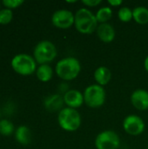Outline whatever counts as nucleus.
Masks as SVG:
<instances>
[{
    "label": "nucleus",
    "mask_w": 148,
    "mask_h": 149,
    "mask_svg": "<svg viewBox=\"0 0 148 149\" xmlns=\"http://www.w3.org/2000/svg\"><path fill=\"white\" fill-rule=\"evenodd\" d=\"M0 117H1V110H0Z\"/></svg>",
    "instance_id": "nucleus-28"
},
{
    "label": "nucleus",
    "mask_w": 148,
    "mask_h": 149,
    "mask_svg": "<svg viewBox=\"0 0 148 149\" xmlns=\"http://www.w3.org/2000/svg\"><path fill=\"white\" fill-rule=\"evenodd\" d=\"M81 115L77 109L64 107L58 113V123L66 132H75L81 126Z\"/></svg>",
    "instance_id": "nucleus-3"
},
{
    "label": "nucleus",
    "mask_w": 148,
    "mask_h": 149,
    "mask_svg": "<svg viewBox=\"0 0 148 149\" xmlns=\"http://www.w3.org/2000/svg\"><path fill=\"white\" fill-rule=\"evenodd\" d=\"M107 3L110 7H119L123 3L122 0H108Z\"/></svg>",
    "instance_id": "nucleus-24"
},
{
    "label": "nucleus",
    "mask_w": 148,
    "mask_h": 149,
    "mask_svg": "<svg viewBox=\"0 0 148 149\" xmlns=\"http://www.w3.org/2000/svg\"><path fill=\"white\" fill-rule=\"evenodd\" d=\"M96 19L99 24H105L108 23V21L113 17V9L110 6H104L99 8L96 14H95Z\"/></svg>",
    "instance_id": "nucleus-18"
},
{
    "label": "nucleus",
    "mask_w": 148,
    "mask_h": 149,
    "mask_svg": "<svg viewBox=\"0 0 148 149\" xmlns=\"http://www.w3.org/2000/svg\"><path fill=\"white\" fill-rule=\"evenodd\" d=\"M144 68H145V70L148 72V56L145 58V60H144Z\"/></svg>",
    "instance_id": "nucleus-25"
},
{
    "label": "nucleus",
    "mask_w": 148,
    "mask_h": 149,
    "mask_svg": "<svg viewBox=\"0 0 148 149\" xmlns=\"http://www.w3.org/2000/svg\"><path fill=\"white\" fill-rule=\"evenodd\" d=\"M0 10H1V3H0Z\"/></svg>",
    "instance_id": "nucleus-27"
},
{
    "label": "nucleus",
    "mask_w": 148,
    "mask_h": 149,
    "mask_svg": "<svg viewBox=\"0 0 148 149\" xmlns=\"http://www.w3.org/2000/svg\"><path fill=\"white\" fill-rule=\"evenodd\" d=\"M63 98L65 105L67 107L73 109L81 107L85 103L83 93L77 89H69L65 94H63Z\"/></svg>",
    "instance_id": "nucleus-10"
},
{
    "label": "nucleus",
    "mask_w": 148,
    "mask_h": 149,
    "mask_svg": "<svg viewBox=\"0 0 148 149\" xmlns=\"http://www.w3.org/2000/svg\"><path fill=\"white\" fill-rule=\"evenodd\" d=\"M76 2H77V1H75V0H74V1H67V3H76Z\"/></svg>",
    "instance_id": "nucleus-26"
},
{
    "label": "nucleus",
    "mask_w": 148,
    "mask_h": 149,
    "mask_svg": "<svg viewBox=\"0 0 148 149\" xmlns=\"http://www.w3.org/2000/svg\"><path fill=\"white\" fill-rule=\"evenodd\" d=\"M11 68L19 75L29 76L37 71V62L33 56L27 53L15 55L10 61Z\"/></svg>",
    "instance_id": "nucleus-4"
},
{
    "label": "nucleus",
    "mask_w": 148,
    "mask_h": 149,
    "mask_svg": "<svg viewBox=\"0 0 148 149\" xmlns=\"http://www.w3.org/2000/svg\"><path fill=\"white\" fill-rule=\"evenodd\" d=\"M13 18V12L11 10L3 8L0 10V24H8Z\"/></svg>",
    "instance_id": "nucleus-21"
},
{
    "label": "nucleus",
    "mask_w": 148,
    "mask_h": 149,
    "mask_svg": "<svg viewBox=\"0 0 148 149\" xmlns=\"http://www.w3.org/2000/svg\"><path fill=\"white\" fill-rule=\"evenodd\" d=\"M94 144L96 149H119L120 139L116 132L105 130L97 135Z\"/></svg>",
    "instance_id": "nucleus-7"
},
{
    "label": "nucleus",
    "mask_w": 148,
    "mask_h": 149,
    "mask_svg": "<svg viewBox=\"0 0 148 149\" xmlns=\"http://www.w3.org/2000/svg\"><path fill=\"white\" fill-rule=\"evenodd\" d=\"M74 26L82 34H91L96 31L99 23L93 14L87 8H80L74 14Z\"/></svg>",
    "instance_id": "nucleus-2"
},
{
    "label": "nucleus",
    "mask_w": 148,
    "mask_h": 149,
    "mask_svg": "<svg viewBox=\"0 0 148 149\" xmlns=\"http://www.w3.org/2000/svg\"><path fill=\"white\" fill-rule=\"evenodd\" d=\"M81 72V65L74 57H65L58 60L55 66V72L65 81H71L78 78Z\"/></svg>",
    "instance_id": "nucleus-1"
},
{
    "label": "nucleus",
    "mask_w": 148,
    "mask_h": 149,
    "mask_svg": "<svg viewBox=\"0 0 148 149\" xmlns=\"http://www.w3.org/2000/svg\"><path fill=\"white\" fill-rule=\"evenodd\" d=\"M101 3V0H82V3L87 7H96Z\"/></svg>",
    "instance_id": "nucleus-23"
},
{
    "label": "nucleus",
    "mask_w": 148,
    "mask_h": 149,
    "mask_svg": "<svg viewBox=\"0 0 148 149\" xmlns=\"http://www.w3.org/2000/svg\"><path fill=\"white\" fill-rule=\"evenodd\" d=\"M94 79L96 83L101 86H106L112 79V72L106 66H99L94 71Z\"/></svg>",
    "instance_id": "nucleus-14"
},
{
    "label": "nucleus",
    "mask_w": 148,
    "mask_h": 149,
    "mask_svg": "<svg viewBox=\"0 0 148 149\" xmlns=\"http://www.w3.org/2000/svg\"><path fill=\"white\" fill-rule=\"evenodd\" d=\"M58 55L56 45L50 40L38 42L33 50V58L38 65H44L52 62Z\"/></svg>",
    "instance_id": "nucleus-5"
},
{
    "label": "nucleus",
    "mask_w": 148,
    "mask_h": 149,
    "mask_svg": "<svg viewBox=\"0 0 148 149\" xmlns=\"http://www.w3.org/2000/svg\"><path fill=\"white\" fill-rule=\"evenodd\" d=\"M85 104L91 108H99L102 107L106 99V93L103 86L98 84L88 86L83 92Z\"/></svg>",
    "instance_id": "nucleus-6"
},
{
    "label": "nucleus",
    "mask_w": 148,
    "mask_h": 149,
    "mask_svg": "<svg viewBox=\"0 0 148 149\" xmlns=\"http://www.w3.org/2000/svg\"><path fill=\"white\" fill-rule=\"evenodd\" d=\"M133 20L139 24H148V9L145 6H137L133 10Z\"/></svg>",
    "instance_id": "nucleus-17"
},
{
    "label": "nucleus",
    "mask_w": 148,
    "mask_h": 149,
    "mask_svg": "<svg viewBox=\"0 0 148 149\" xmlns=\"http://www.w3.org/2000/svg\"><path fill=\"white\" fill-rule=\"evenodd\" d=\"M13 133H15L13 123L7 119L0 120V134L3 136H10Z\"/></svg>",
    "instance_id": "nucleus-19"
},
{
    "label": "nucleus",
    "mask_w": 148,
    "mask_h": 149,
    "mask_svg": "<svg viewBox=\"0 0 148 149\" xmlns=\"http://www.w3.org/2000/svg\"><path fill=\"white\" fill-rule=\"evenodd\" d=\"M146 125L142 118L136 114L127 115L123 120L124 131L132 136H138L143 134Z\"/></svg>",
    "instance_id": "nucleus-8"
},
{
    "label": "nucleus",
    "mask_w": 148,
    "mask_h": 149,
    "mask_svg": "<svg viewBox=\"0 0 148 149\" xmlns=\"http://www.w3.org/2000/svg\"><path fill=\"white\" fill-rule=\"evenodd\" d=\"M118 17L123 23H128V22L132 21L133 19V10L126 6L121 7L118 11Z\"/></svg>",
    "instance_id": "nucleus-20"
},
{
    "label": "nucleus",
    "mask_w": 148,
    "mask_h": 149,
    "mask_svg": "<svg viewBox=\"0 0 148 149\" xmlns=\"http://www.w3.org/2000/svg\"><path fill=\"white\" fill-rule=\"evenodd\" d=\"M36 76L41 82H48L53 77V69L49 64L39 65L36 71Z\"/></svg>",
    "instance_id": "nucleus-16"
},
{
    "label": "nucleus",
    "mask_w": 148,
    "mask_h": 149,
    "mask_svg": "<svg viewBox=\"0 0 148 149\" xmlns=\"http://www.w3.org/2000/svg\"><path fill=\"white\" fill-rule=\"evenodd\" d=\"M15 140L21 145L26 146L31 141V132L27 126L21 125L15 130Z\"/></svg>",
    "instance_id": "nucleus-15"
},
{
    "label": "nucleus",
    "mask_w": 148,
    "mask_h": 149,
    "mask_svg": "<svg viewBox=\"0 0 148 149\" xmlns=\"http://www.w3.org/2000/svg\"><path fill=\"white\" fill-rule=\"evenodd\" d=\"M131 103L134 108L139 111H146L148 109V91L145 89H136L131 94Z\"/></svg>",
    "instance_id": "nucleus-11"
},
{
    "label": "nucleus",
    "mask_w": 148,
    "mask_h": 149,
    "mask_svg": "<svg viewBox=\"0 0 148 149\" xmlns=\"http://www.w3.org/2000/svg\"><path fill=\"white\" fill-rule=\"evenodd\" d=\"M96 33L98 38L106 44H109L113 42L116 36V31L114 27L109 23L99 24L97 27Z\"/></svg>",
    "instance_id": "nucleus-12"
},
{
    "label": "nucleus",
    "mask_w": 148,
    "mask_h": 149,
    "mask_svg": "<svg viewBox=\"0 0 148 149\" xmlns=\"http://www.w3.org/2000/svg\"><path fill=\"white\" fill-rule=\"evenodd\" d=\"M64 98L63 95L59 93L51 94L45 98L44 101V106L45 109L50 113L60 112L64 108Z\"/></svg>",
    "instance_id": "nucleus-13"
},
{
    "label": "nucleus",
    "mask_w": 148,
    "mask_h": 149,
    "mask_svg": "<svg viewBox=\"0 0 148 149\" xmlns=\"http://www.w3.org/2000/svg\"><path fill=\"white\" fill-rule=\"evenodd\" d=\"M74 14L69 10H58L51 16L52 24L58 29L66 30L74 25Z\"/></svg>",
    "instance_id": "nucleus-9"
},
{
    "label": "nucleus",
    "mask_w": 148,
    "mask_h": 149,
    "mask_svg": "<svg viewBox=\"0 0 148 149\" xmlns=\"http://www.w3.org/2000/svg\"><path fill=\"white\" fill-rule=\"evenodd\" d=\"M1 3L4 6V8L12 10L13 9H17L20 7L24 3V1L23 0H3L2 1Z\"/></svg>",
    "instance_id": "nucleus-22"
}]
</instances>
